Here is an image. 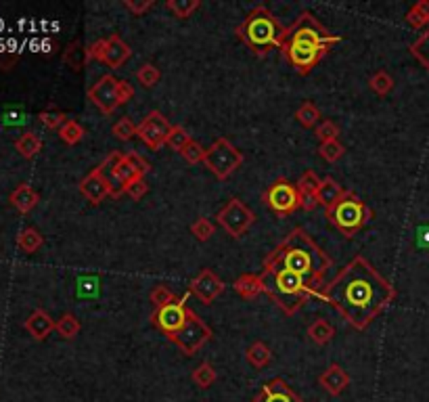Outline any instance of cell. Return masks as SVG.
<instances>
[{
	"mask_svg": "<svg viewBox=\"0 0 429 402\" xmlns=\"http://www.w3.org/2000/svg\"><path fill=\"white\" fill-rule=\"evenodd\" d=\"M308 335H310V339H312L314 344L325 346V344H329V341L333 339L335 327L327 321V319H319V321H314L308 327Z\"/></svg>",
	"mask_w": 429,
	"mask_h": 402,
	"instance_id": "obj_24",
	"label": "cell"
},
{
	"mask_svg": "<svg viewBox=\"0 0 429 402\" xmlns=\"http://www.w3.org/2000/svg\"><path fill=\"white\" fill-rule=\"evenodd\" d=\"M203 163L216 178L224 180L243 163V153L229 139L220 137L212 143L210 149H205Z\"/></svg>",
	"mask_w": 429,
	"mask_h": 402,
	"instance_id": "obj_6",
	"label": "cell"
},
{
	"mask_svg": "<svg viewBox=\"0 0 429 402\" xmlns=\"http://www.w3.org/2000/svg\"><path fill=\"white\" fill-rule=\"evenodd\" d=\"M63 61H65V63H68L72 70L80 72V70L84 68L86 61H88V55H86L84 44H82V42H72V44L68 46L65 55H63Z\"/></svg>",
	"mask_w": 429,
	"mask_h": 402,
	"instance_id": "obj_30",
	"label": "cell"
},
{
	"mask_svg": "<svg viewBox=\"0 0 429 402\" xmlns=\"http://www.w3.org/2000/svg\"><path fill=\"white\" fill-rule=\"evenodd\" d=\"M356 329H366L396 298L394 285L364 258H352L319 296Z\"/></svg>",
	"mask_w": 429,
	"mask_h": 402,
	"instance_id": "obj_1",
	"label": "cell"
},
{
	"mask_svg": "<svg viewBox=\"0 0 429 402\" xmlns=\"http://www.w3.org/2000/svg\"><path fill=\"white\" fill-rule=\"evenodd\" d=\"M191 141H193V139H191V134H188V132H186V130H184L182 126H174V128H172L170 137H168V143H166V145H168V147H172L174 151H178V153H180V151H182V149H184V147H186V145L191 143Z\"/></svg>",
	"mask_w": 429,
	"mask_h": 402,
	"instance_id": "obj_41",
	"label": "cell"
},
{
	"mask_svg": "<svg viewBox=\"0 0 429 402\" xmlns=\"http://www.w3.org/2000/svg\"><path fill=\"white\" fill-rule=\"evenodd\" d=\"M55 331L63 337V339H74L80 333V321L72 315L65 313L59 321H55Z\"/></svg>",
	"mask_w": 429,
	"mask_h": 402,
	"instance_id": "obj_31",
	"label": "cell"
},
{
	"mask_svg": "<svg viewBox=\"0 0 429 402\" xmlns=\"http://www.w3.org/2000/svg\"><path fill=\"white\" fill-rule=\"evenodd\" d=\"M59 139L65 145H76V143H80L84 139V128L76 120H68L59 130Z\"/></svg>",
	"mask_w": 429,
	"mask_h": 402,
	"instance_id": "obj_32",
	"label": "cell"
},
{
	"mask_svg": "<svg viewBox=\"0 0 429 402\" xmlns=\"http://www.w3.org/2000/svg\"><path fill=\"white\" fill-rule=\"evenodd\" d=\"M264 264L295 272L321 296L323 277L331 268V258L304 229H295L270 251Z\"/></svg>",
	"mask_w": 429,
	"mask_h": 402,
	"instance_id": "obj_2",
	"label": "cell"
},
{
	"mask_svg": "<svg viewBox=\"0 0 429 402\" xmlns=\"http://www.w3.org/2000/svg\"><path fill=\"white\" fill-rule=\"evenodd\" d=\"M172 128H174V126L168 122V118H166L162 111L153 109V111H149V113L145 115V120L136 126V137H139L151 151H160V149L168 143Z\"/></svg>",
	"mask_w": 429,
	"mask_h": 402,
	"instance_id": "obj_10",
	"label": "cell"
},
{
	"mask_svg": "<svg viewBox=\"0 0 429 402\" xmlns=\"http://www.w3.org/2000/svg\"><path fill=\"white\" fill-rule=\"evenodd\" d=\"M149 298H151V302L155 304V308H162V306H166V304H170V302H176V300H178L176 294H174L172 289H168L166 285H155V287L151 289Z\"/></svg>",
	"mask_w": 429,
	"mask_h": 402,
	"instance_id": "obj_43",
	"label": "cell"
},
{
	"mask_svg": "<svg viewBox=\"0 0 429 402\" xmlns=\"http://www.w3.org/2000/svg\"><path fill=\"white\" fill-rule=\"evenodd\" d=\"M126 160L130 161V163H132V165L136 168V172H139L141 176H145V174H147V172L151 170V165H149L147 161L143 160V158H141L139 153H134V151H132V153H126Z\"/></svg>",
	"mask_w": 429,
	"mask_h": 402,
	"instance_id": "obj_51",
	"label": "cell"
},
{
	"mask_svg": "<svg viewBox=\"0 0 429 402\" xmlns=\"http://www.w3.org/2000/svg\"><path fill=\"white\" fill-rule=\"evenodd\" d=\"M319 384H321L323 390L329 392L331 396H340L343 390L350 386V375L345 373V369H343L342 365L333 363V365H329V367L321 373Z\"/></svg>",
	"mask_w": 429,
	"mask_h": 402,
	"instance_id": "obj_17",
	"label": "cell"
},
{
	"mask_svg": "<svg viewBox=\"0 0 429 402\" xmlns=\"http://www.w3.org/2000/svg\"><path fill=\"white\" fill-rule=\"evenodd\" d=\"M406 21L409 25H413L415 30H421L423 25L429 23V0H419L415 2L409 13H406Z\"/></svg>",
	"mask_w": 429,
	"mask_h": 402,
	"instance_id": "obj_28",
	"label": "cell"
},
{
	"mask_svg": "<svg viewBox=\"0 0 429 402\" xmlns=\"http://www.w3.org/2000/svg\"><path fill=\"white\" fill-rule=\"evenodd\" d=\"M295 120L304 126V128H316L323 120H321V109L314 105V103H310V101H306V103H302L300 105V109L295 111Z\"/></svg>",
	"mask_w": 429,
	"mask_h": 402,
	"instance_id": "obj_25",
	"label": "cell"
},
{
	"mask_svg": "<svg viewBox=\"0 0 429 402\" xmlns=\"http://www.w3.org/2000/svg\"><path fill=\"white\" fill-rule=\"evenodd\" d=\"M117 96H120V107L126 105L128 101H132V96H134V88H132V84L126 80H120V84H117Z\"/></svg>",
	"mask_w": 429,
	"mask_h": 402,
	"instance_id": "obj_50",
	"label": "cell"
},
{
	"mask_svg": "<svg viewBox=\"0 0 429 402\" xmlns=\"http://www.w3.org/2000/svg\"><path fill=\"white\" fill-rule=\"evenodd\" d=\"M233 289L243 298V300H252L260 294H264V283H262V277L260 275H252V272H245L241 275L235 283H233Z\"/></svg>",
	"mask_w": 429,
	"mask_h": 402,
	"instance_id": "obj_22",
	"label": "cell"
},
{
	"mask_svg": "<svg viewBox=\"0 0 429 402\" xmlns=\"http://www.w3.org/2000/svg\"><path fill=\"white\" fill-rule=\"evenodd\" d=\"M168 339L172 344H176L186 356H193L212 339V329L193 310H188V317H186V322L182 325V329H178Z\"/></svg>",
	"mask_w": 429,
	"mask_h": 402,
	"instance_id": "obj_8",
	"label": "cell"
},
{
	"mask_svg": "<svg viewBox=\"0 0 429 402\" xmlns=\"http://www.w3.org/2000/svg\"><path fill=\"white\" fill-rule=\"evenodd\" d=\"M117 176L122 178V182L128 187L132 180H136V178H141V174L136 172V168L130 163V161L126 160V156L122 158V161H120V165H117Z\"/></svg>",
	"mask_w": 429,
	"mask_h": 402,
	"instance_id": "obj_47",
	"label": "cell"
},
{
	"mask_svg": "<svg viewBox=\"0 0 429 402\" xmlns=\"http://www.w3.org/2000/svg\"><path fill=\"white\" fill-rule=\"evenodd\" d=\"M319 153H321V158H323V160H327L329 163H333V161L342 160V156L345 153V147H343L340 141H327V143H321Z\"/></svg>",
	"mask_w": 429,
	"mask_h": 402,
	"instance_id": "obj_39",
	"label": "cell"
},
{
	"mask_svg": "<svg viewBox=\"0 0 429 402\" xmlns=\"http://www.w3.org/2000/svg\"><path fill=\"white\" fill-rule=\"evenodd\" d=\"M153 4H155L153 0H126V2H124V6H126L128 11H132V15H136V17H141L145 11H149Z\"/></svg>",
	"mask_w": 429,
	"mask_h": 402,
	"instance_id": "obj_49",
	"label": "cell"
},
{
	"mask_svg": "<svg viewBox=\"0 0 429 402\" xmlns=\"http://www.w3.org/2000/svg\"><path fill=\"white\" fill-rule=\"evenodd\" d=\"M113 137L120 139V141H130L132 137H136V124L130 120V118H120L113 128H111Z\"/></svg>",
	"mask_w": 429,
	"mask_h": 402,
	"instance_id": "obj_36",
	"label": "cell"
},
{
	"mask_svg": "<svg viewBox=\"0 0 429 402\" xmlns=\"http://www.w3.org/2000/svg\"><path fill=\"white\" fill-rule=\"evenodd\" d=\"M25 331L36 339V341H42L46 339L53 331H55V321L51 319V315L42 308L34 310L27 319H25Z\"/></svg>",
	"mask_w": 429,
	"mask_h": 402,
	"instance_id": "obj_19",
	"label": "cell"
},
{
	"mask_svg": "<svg viewBox=\"0 0 429 402\" xmlns=\"http://www.w3.org/2000/svg\"><path fill=\"white\" fill-rule=\"evenodd\" d=\"M369 216H371L369 208L352 191H347L343 195V199L338 206L327 210L329 222L335 225L345 237H352L354 233H358L364 227V222L369 220Z\"/></svg>",
	"mask_w": 429,
	"mask_h": 402,
	"instance_id": "obj_5",
	"label": "cell"
},
{
	"mask_svg": "<svg viewBox=\"0 0 429 402\" xmlns=\"http://www.w3.org/2000/svg\"><path fill=\"white\" fill-rule=\"evenodd\" d=\"M216 222L233 237H243L256 222V214L252 208H248L239 197H233L226 201V206L216 214Z\"/></svg>",
	"mask_w": 429,
	"mask_h": 402,
	"instance_id": "obj_7",
	"label": "cell"
},
{
	"mask_svg": "<svg viewBox=\"0 0 429 402\" xmlns=\"http://www.w3.org/2000/svg\"><path fill=\"white\" fill-rule=\"evenodd\" d=\"M38 120L46 126V128H51V130H61V126L70 120L63 111H42L40 115H38Z\"/></svg>",
	"mask_w": 429,
	"mask_h": 402,
	"instance_id": "obj_44",
	"label": "cell"
},
{
	"mask_svg": "<svg viewBox=\"0 0 429 402\" xmlns=\"http://www.w3.org/2000/svg\"><path fill=\"white\" fill-rule=\"evenodd\" d=\"M345 193H347V191L343 189L338 180H333V178H323V182H321V187H319V193H316V199H319V203H321L325 210H331L333 206H338V203L342 201Z\"/></svg>",
	"mask_w": 429,
	"mask_h": 402,
	"instance_id": "obj_21",
	"label": "cell"
},
{
	"mask_svg": "<svg viewBox=\"0 0 429 402\" xmlns=\"http://www.w3.org/2000/svg\"><path fill=\"white\" fill-rule=\"evenodd\" d=\"M105 44H107V38H98V40H94L92 44H88V46H86L88 61H103V55H105Z\"/></svg>",
	"mask_w": 429,
	"mask_h": 402,
	"instance_id": "obj_48",
	"label": "cell"
},
{
	"mask_svg": "<svg viewBox=\"0 0 429 402\" xmlns=\"http://www.w3.org/2000/svg\"><path fill=\"white\" fill-rule=\"evenodd\" d=\"M188 310L191 308H186L184 300L178 298L176 302H170V304H166L162 308H155L151 321L158 329H162L170 337L178 329H182V325L186 322V317H188Z\"/></svg>",
	"mask_w": 429,
	"mask_h": 402,
	"instance_id": "obj_13",
	"label": "cell"
},
{
	"mask_svg": "<svg viewBox=\"0 0 429 402\" xmlns=\"http://www.w3.org/2000/svg\"><path fill=\"white\" fill-rule=\"evenodd\" d=\"M319 206V199H316V195H302V208L304 210H314Z\"/></svg>",
	"mask_w": 429,
	"mask_h": 402,
	"instance_id": "obj_52",
	"label": "cell"
},
{
	"mask_svg": "<svg viewBox=\"0 0 429 402\" xmlns=\"http://www.w3.org/2000/svg\"><path fill=\"white\" fill-rule=\"evenodd\" d=\"M199 6H201L199 0H168V2H166V8L172 11L178 19H186V17H191Z\"/></svg>",
	"mask_w": 429,
	"mask_h": 402,
	"instance_id": "obj_34",
	"label": "cell"
},
{
	"mask_svg": "<svg viewBox=\"0 0 429 402\" xmlns=\"http://www.w3.org/2000/svg\"><path fill=\"white\" fill-rule=\"evenodd\" d=\"M8 201H11V206H13L17 212L30 214V212L38 206L40 195L36 193V189H34L32 184H19V187L11 193Z\"/></svg>",
	"mask_w": 429,
	"mask_h": 402,
	"instance_id": "obj_20",
	"label": "cell"
},
{
	"mask_svg": "<svg viewBox=\"0 0 429 402\" xmlns=\"http://www.w3.org/2000/svg\"><path fill=\"white\" fill-rule=\"evenodd\" d=\"M369 86H371V90H373L375 94L385 96V94H390L392 88H394V78H392L388 72L379 70V72H375V74L369 78Z\"/></svg>",
	"mask_w": 429,
	"mask_h": 402,
	"instance_id": "obj_33",
	"label": "cell"
},
{
	"mask_svg": "<svg viewBox=\"0 0 429 402\" xmlns=\"http://www.w3.org/2000/svg\"><path fill=\"white\" fill-rule=\"evenodd\" d=\"M15 149L25 158V160H32L36 158L40 151H42V141L36 132H25L21 134L17 141H15Z\"/></svg>",
	"mask_w": 429,
	"mask_h": 402,
	"instance_id": "obj_23",
	"label": "cell"
},
{
	"mask_svg": "<svg viewBox=\"0 0 429 402\" xmlns=\"http://www.w3.org/2000/svg\"><path fill=\"white\" fill-rule=\"evenodd\" d=\"M15 59H17L15 55H8V57H2V55H0V65H2V70H8V68L15 63Z\"/></svg>",
	"mask_w": 429,
	"mask_h": 402,
	"instance_id": "obj_54",
	"label": "cell"
},
{
	"mask_svg": "<svg viewBox=\"0 0 429 402\" xmlns=\"http://www.w3.org/2000/svg\"><path fill=\"white\" fill-rule=\"evenodd\" d=\"M252 402H304L283 379H270L262 386V390Z\"/></svg>",
	"mask_w": 429,
	"mask_h": 402,
	"instance_id": "obj_14",
	"label": "cell"
},
{
	"mask_svg": "<svg viewBox=\"0 0 429 402\" xmlns=\"http://www.w3.org/2000/svg\"><path fill=\"white\" fill-rule=\"evenodd\" d=\"M245 358H248V363H250L252 367L264 369V367L270 363V358H272V352H270V348H268L264 341H254V344L248 348Z\"/></svg>",
	"mask_w": 429,
	"mask_h": 402,
	"instance_id": "obj_27",
	"label": "cell"
},
{
	"mask_svg": "<svg viewBox=\"0 0 429 402\" xmlns=\"http://www.w3.org/2000/svg\"><path fill=\"white\" fill-rule=\"evenodd\" d=\"M132 201H141L147 193H149V184H147V180H145V176H141V178H136V180H132L128 187H126V191H124Z\"/></svg>",
	"mask_w": 429,
	"mask_h": 402,
	"instance_id": "obj_45",
	"label": "cell"
},
{
	"mask_svg": "<svg viewBox=\"0 0 429 402\" xmlns=\"http://www.w3.org/2000/svg\"><path fill=\"white\" fill-rule=\"evenodd\" d=\"M237 36L257 57H264L272 49H281L285 27L281 25V21L274 17L270 8H266L264 4H257L237 27Z\"/></svg>",
	"mask_w": 429,
	"mask_h": 402,
	"instance_id": "obj_4",
	"label": "cell"
},
{
	"mask_svg": "<svg viewBox=\"0 0 429 402\" xmlns=\"http://www.w3.org/2000/svg\"><path fill=\"white\" fill-rule=\"evenodd\" d=\"M80 193L90 203H101L109 195V184H107V180H105V176L101 174L98 168L90 170L80 180Z\"/></svg>",
	"mask_w": 429,
	"mask_h": 402,
	"instance_id": "obj_15",
	"label": "cell"
},
{
	"mask_svg": "<svg viewBox=\"0 0 429 402\" xmlns=\"http://www.w3.org/2000/svg\"><path fill=\"white\" fill-rule=\"evenodd\" d=\"M340 137V126L333 122V120H323L319 126H316V139L321 143H327V141H338Z\"/></svg>",
	"mask_w": 429,
	"mask_h": 402,
	"instance_id": "obj_42",
	"label": "cell"
},
{
	"mask_svg": "<svg viewBox=\"0 0 429 402\" xmlns=\"http://www.w3.org/2000/svg\"><path fill=\"white\" fill-rule=\"evenodd\" d=\"M117 84H120V80H115V76L105 74V76H101L98 80L88 88V99L105 115H111L120 107Z\"/></svg>",
	"mask_w": 429,
	"mask_h": 402,
	"instance_id": "obj_11",
	"label": "cell"
},
{
	"mask_svg": "<svg viewBox=\"0 0 429 402\" xmlns=\"http://www.w3.org/2000/svg\"><path fill=\"white\" fill-rule=\"evenodd\" d=\"M216 377H218V373H216V369H214V365L212 363H201L197 369H193V375H191V379H193V384L197 386V388H201V390H207V388H212L214 386V382H216Z\"/></svg>",
	"mask_w": 429,
	"mask_h": 402,
	"instance_id": "obj_26",
	"label": "cell"
},
{
	"mask_svg": "<svg viewBox=\"0 0 429 402\" xmlns=\"http://www.w3.org/2000/svg\"><path fill=\"white\" fill-rule=\"evenodd\" d=\"M321 182H323V178H319V176H316V172L306 170V172L300 176V180H297V184H295V187H297L300 195H316V193H319Z\"/></svg>",
	"mask_w": 429,
	"mask_h": 402,
	"instance_id": "obj_35",
	"label": "cell"
},
{
	"mask_svg": "<svg viewBox=\"0 0 429 402\" xmlns=\"http://www.w3.org/2000/svg\"><path fill=\"white\" fill-rule=\"evenodd\" d=\"M122 158H124V153L113 151V153H109L105 160L101 161V165H98L101 174L105 176V180H107V184H109V195H111L113 199H117V197L126 191V184H124L122 178L117 176V165H120Z\"/></svg>",
	"mask_w": 429,
	"mask_h": 402,
	"instance_id": "obj_16",
	"label": "cell"
},
{
	"mask_svg": "<svg viewBox=\"0 0 429 402\" xmlns=\"http://www.w3.org/2000/svg\"><path fill=\"white\" fill-rule=\"evenodd\" d=\"M160 78H162V72H160L153 63H145V65H141L139 72H136V80L141 82L145 88L155 86V84L160 82Z\"/></svg>",
	"mask_w": 429,
	"mask_h": 402,
	"instance_id": "obj_38",
	"label": "cell"
},
{
	"mask_svg": "<svg viewBox=\"0 0 429 402\" xmlns=\"http://www.w3.org/2000/svg\"><path fill=\"white\" fill-rule=\"evenodd\" d=\"M264 203L268 208H272L276 214L281 216H289L293 214L297 208H302V195L297 191L295 184H291L289 180L281 178V180H274L262 195Z\"/></svg>",
	"mask_w": 429,
	"mask_h": 402,
	"instance_id": "obj_9",
	"label": "cell"
},
{
	"mask_svg": "<svg viewBox=\"0 0 429 402\" xmlns=\"http://www.w3.org/2000/svg\"><path fill=\"white\" fill-rule=\"evenodd\" d=\"M191 233L197 241H210L212 235H214V225L210 218H197L193 225H191Z\"/></svg>",
	"mask_w": 429,
	"mask_h": 402,
	"instance_id": "obj_37",
	"label": "cell"
},
{
	"mask_svg": "<svg viewBox=\"0 0 429 402\" xmlns=\"http://www.w3.org/2000/svg\"><path fill=\"white\" fill-rule=\"evenodd\" d=\"M130 55H132L130 46H128L117 34H113V36L107 38L105 55H103V63H107L109 68L117 70V68H122V65L126 63V59H128Z\"/></svg>",
	"mask_w": 429,
	"mask_h": 402,
	"instance_id": "obj_18",
	"label": "cell"
},
{
	"mask_svg": "<svg viewBox=\"0 0 429 402\" xmlns=\"http://www.w3.org/2000/svg\"><path fill=\"white\" fill-rule=\"evenodd\" d=\"M42 243H44V239H42V235L36 231V229H23L21 233H19V237H17V247L21 249V251H25V253H34V251H38L40 247H42Z\"/></svg>",
	"mask_w": 429,
	"mask_h": 402,
	"instance_id": "obj_29",
	"label": "cell"
},
{
	"mask_svg": "<svg viewBox=\"0 0 429 402\" xmlns=\"http://www.w3.org/2000/svg\"><path fill=\"white\" fill-rule=\"evenodd\" d=\"M342 42V36L329 34L312 13H302L291 27L285 30L281 51L289 63L302 74H310L316 63L329 53L333 44Z\"/></svg>",
	"mask_w": 429,
	"mask_h": 402,
	"instance_id": "obj_3",
	"label": "cell"
},
{
	"mask_svg": "<svg viewBox=\"0 0 429 402\" xmlns=\"http://www.w3.org/2000/svg\"><path fill=\"white\" fill-rule=\"evenodd\" d=\"M180 156H182V160L188 161V163H199V161H203V158H205V149H203L197 141H191V143L180 151Z\"/></svg>",
	"mask_w": 429,
	"mask_h": 402,
	"instance_id": "obj_46",
	"label": "cell"
},
{
	"mask_svg": "<svg viewBox=\"0 0 429 402\" xmlns=\"http://www.w3.org/2000/svg\"><path fill=\"white\" fill-rule=\"evenodd\" d=\"M224 281L212 270V268H203L188 285L191 294L205 306H210L222 291H224Z\"/></svg>",
	"mask_w": 429,
	"mask_h": 402,
	"instance_id": "obj_12",
	"label": "cell"
},
{
	"mask_svg": "<svg viewBox=\"0 0 429 402\" xmlns=\"http://www.w3.org/2000/svg\"><path fill=\"white\" fill-rule=\"evenodd\" d=\"M411 53L425 65V70L429 72V30L411 44Z\"/></svg>",
	"mask_w": 429,
	"mask_h": 402,
	"instance_id": "obj_40",
	"label": "cell"
},
{
	"mask_svg": "<svg viewBox=\"0 0 429 402\" xmlns=\"http://www.w3.org/2000/svg\"><path fill=\"white\" fill-rule=\"evenodd\" d=\"M417 241L421 247H429V227H421L417 231Z\"/></svg>",
	"mask_w": 429,
	"mask_h": 402,
	"instance_id": "obj_53",
	"label": "cell"
}]
</instances>
